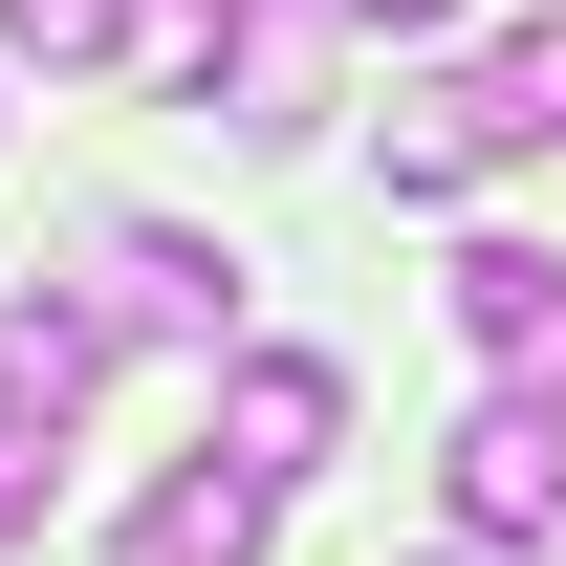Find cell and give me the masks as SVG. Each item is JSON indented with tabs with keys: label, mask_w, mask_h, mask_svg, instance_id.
Listing matches in <instances>:
<instances>
[{
	"label": "cell",
	"mask_w": 566,
	"mask_h": 566,
	"mask_svg": "<svg viewBox=\"0 0 566 566\" xmlns=\"http://www.w3.org/2000/svg\"><path fill=\"white\" fill-rule=\"evenodd\" d=\"M44 480H66V415H0V545L44 523Z\"/></svg>",
	"instance_id": "10"
},
{
	"label": "cell",
	"mask_w": 566,
	"mask_h": 566,
	"mask_svg": "<svg viewBox=\"0 0 566 566\" xmlns=\"http://www.w3.org/2000/svg\"><path fill=\"white\" fill-rule=\"evenodd\" d=\"M87 262H109V327H153V349H240V262H218V240H175V218H109Z\"/></svg>",
	"instance_id": "4"
},
{
	"label": "cell",
	"mask_w": 566,
	"mask_h": 566,
	"mask_svg": "<svg viewBox=\"0 0 566 566\" xmlns=\"http://www.w3.org/2000/svg\"><path fill=\"white\" fill-rule=\"evenodd\" d=\"M370 175H392V197H480V175H501V87L480 66L392 87V109H370Z\"/></svg>",
	"instance_id": "5"
},
{
	"label": "cell",
	"mask_w": 566,
	"mask_h": 566,
	"mask_svg": "<svg viewBox=\"0 0 566 566\" xmlns=\"http://www.w3.org/2000/svg\"><path fill=\"white\" fill-rule=\"evenodd\" d=\"M327 22H349V44H436L458 0H327Z\"/></svg>",
	"instance_id": "11"
},
{
	"label": "cell",
	"mask_w": 566,
	"mask_h": 566,
	"mask_svg": "<svg viewBox=\"0 0 566 566\" xmlns=\"http://www.w3.org/2000/svg\"><path fill=\"white\" fill-rule=\"evenodd\" d=\"M262 545H283V480H240L218 436H197L153 501H132V523H109V566H262Z\"/></svg>",
	"instance_id": "3"
},
{
	"label": "cell",
	"mask_w": 566,
	"mask_h": 566,
	"mask_svg": "<svg viewBox=\"0 0 566 566\" xmlns=\"http://www.w3.org/2000/svg\"><path fill=\"white\" fill-rule=\"evenodd\" d=\"M480 87H501V153H566V22H523Z\"/></svg>",
	"instance_id": "8"
},
{
	"label": "cell",
	"mask_w": 566,
	"mask_h": 566,
	"mask_svg": "<svg viewBox=\"0 0 566 566\" xmlns=\"http://www.w3.org/2000/svg\"><path fill=\"white\" fill-rule=\"evenodd\" d=\"M87 392H109V305L22 283V305H0V415H87Z\"/></svg>",
	"instance_id": "7"
},
{
	"label": "cell",
	"mask_w": 566,
	"mask_h": 566,
	"mask_svg": "<svg viewBox=\"0 0 566 566\" xmlns=\"http://www.w3.org/2000/svg\"><path fill=\"white\" fill-rule=\"evenodd\" d=\"M22 66H132V0H0Z\"/></svg>",
	"instance_id": "9"
},
{
	"label": "cell",
	"mask_w": 566,
	"mask_h": 566,
	"mask_svg": "<svg viewBox=\"0 0 566 566\" xmlns=\"http://www.w3.org/2000/svg\"><path fill=\"white\" fill-rule=\"evenodd\" d=\"M436 501H458L480 545H566V392H545V370H501L480 415H458V458H436Z\"/></svg>",
	"instance_id": "1"
},
{
	"label": "cell",
	"mask_w": 566,
	"mask_h": 566,
	"mask_svg": "<svg viewBox=\"0 0 566 566\" xmlns=\"http://www.w3.org/2000/svg\"><path fill=\"white\" fill-rule=\"evenodd\" d=\"M458 327H480V370H545L566 392V262L545 240H458Z\"/></svg>",
	"instance_id": "6"
},
{
	"label": "cell",
	"mask_w": 566,
	"mask_h": 566,
	"mask_svg": "<svg viewBox=\"0 0 566 566\" xmlns=\"http://www.w3.org/2000/svg\"><path fill=\"white\" fill-rule=\"evenodd\" d=\"M218 458L305 501L327 458H349V370H327V349H218Z\"/></svg>",
	"instance_id": "2"
},
{
	"label": "cell",
	"mask_w": 566,
	"mask_h": 566,
	"mask_svg": "<svg viewBox=\"0 0 566 566\" xmlns=\"http://www.w3.org/2000/svg\"><path fill=\"white\" fill-rule=\"evenodd\" d=\"M240 22H262V0H240Z\"/></svg>",
	"instance_id": "12"
}]
</instances>
